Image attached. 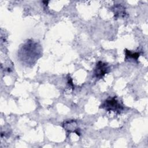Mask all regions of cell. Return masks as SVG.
Instances as JSON below:
<instances>
[{
	"mask_svg": "<svg viewBox=\"0 0 148 148\" xmlns=\"http://www.w3.org/2000/svg\"><path fill=\"white\" fill-rule=\"evenodd\" d=\"M99 108L105 109L106 112H113L117 113H120L124 109L116 97H109L102 103Z\"/></svg>",
	"mask_w": 148,
	"mask_h": 148,
	"instance_id": "2",
	"label": "cell"
},
{
	"mask_svg": "<svg viewBox=\"0 0 148 148\" xmlns=\"http://www.w3.org/2000/svg\"><path fill=\"white\" fill-rule=\"evenodd\" d=\"M110 10L113 13L115 19L125 17L127 14L125 6L121 4L114 5L111 8Z\"/></svg>",
	"mask_w": 148,
	"mask_h": 148,
	"instance_id": "4",
	"label": "cell"
},
{
	"mask_svg": "<svg viewBox=\"0 0 148 148\" xmlns=\"http://www.w3.org/2000/svg\"><path fill=\"white\" fill-rule=\"evenodd\" d=\"M110 68L106 63L101 61H98L95 67L94 74L96 78L98 79H102L106 74L109 72Z\"/></svg>",
	"mask_w": 148,
	"mask_h": 148,
	"instance_id": "3",
	"label": "cell"
},
{
	"mask_svg": "<svg viewBox=\"0 0 148 148\" xmlns=\"http://www.w3.org/2000/svg\"><path fill=\"white\" fill-rule=\"evenodd\" d=\"M41 47L32 40H28L18 51V57L27 65H34L41 56Z\"/></svg>",
	"mask_w": 148,
	"mask_h": 148,
	"instance_id": "1",
	"label": "cell"
},
{
	"mask_svg": "<svg viewBox=\"0 0 148 148\" xmlns=\"http://www.w3.org/2000/svg\"><path fill=\"white\" fill-rule=\"evenodd\" d=\"M62 127L66 131H67L69 132H75L78 136L80 135V133L79 132V129L77 128V123L74 120L65 121L63 124Z\"/></svg>",
	"mask_w": 148,
	"mask_h": 148,
	"instance_id": "5",
	"label": "cell"
},
{
	"mask_svg": "<svg viewBox=\"0 0 148 148\" xmlns=\"http://www.w3.org/2000/svg\"><path fill=\"white\" fill-rule=\"evenodd\" d=\"M124 52H125V60H127L129 59H132L134 60L137 61L140 54V52H132L127 49H125Z\"/></svg>",
	"mask_w": 148,
	"mask_h": 148,
	"instance_id": "6",
	"label": "cell"
}]
</instances>
